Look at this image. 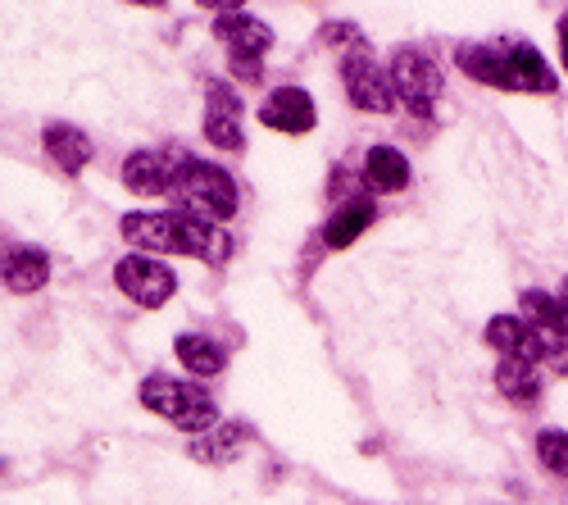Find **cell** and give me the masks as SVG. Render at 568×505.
Returning a JSON list of instances; mask_svg holds the SVG:
<instances>
[{
	"instance_id": "7c38bea8",
	"label": "cell",
	"mask_w": 568,
	"mask_h": 505,
	"mask_svg": "<svg viewBox=\"0 0 568 505\" xmlns=\"http://www.w3.org/2000/svg\"><path fill=\"white\" fill-rule=\"evenodd\" d=\"M0 283H6L14 296H32L51 283V255L41 246H10L0 255Z\"/></svg>"
},
{
	"instance_id": "30bf717a",
	"label": "cell",
	"mask_w": 568,
	"mask_h": 505,
	"mask_svg": "<svg viewBox=\"0 0 568 505\" xmlns=\"http://www.w3.org/2000/svg\"><path fill=\"white\" fill-rule=\"evenodd\" d=\"M260 119H264V128H277V132L301 137V132H310V128L318 123V110H314L310 91H301V87H277V91H268V101L260 105Z\"/></svg>"
},
{
	"instance_id": "ac0fdd59",
	"label": "cell",
	"mask_w": 568,
	"mask_h": 505,
	"mask_svg": "<svg viewBox=\"0 0 568 505\" xmlns=\"http://www.w3.org/2000/svg\"><path fill=\"white\" fill-rule=\"evenodd\" d=\"M373 219H377L373 201H342V205L333 210V219L323 223V246L346 251L351 242H359V238H364V228H368Z\"/></svg>"
},
{
	"instance_id": "e0dca14e",
	"label": "cell",
	"mask_w": 568,
	"mask_h": 505,
	"mask_svg": "<svg viewBox=\"0 0 568 505\" xmlns=\"http://www.w3.org/2000/svg\"><path fill=\"white\" fill-rule=\"evenodd\" d=\"M364 182L377 196H396L409 188V160L396 147H373L364 160Z\"/></svg>"
},
{
	"instance_id": "9a60e30c",
	"label": "cell",
	"mask_w": 568,
	"mask_h": 505,
	"mask_svg": "<svg viewBox=\"0 0 568 505\" xmlns=\"http://www.w3.org/2000/svg\"><path fill=\"white\" fill-rule=\"evenodd\" d=\"M496 387H500V396L514 401L518 410H532V405L541 401V387H546V383H541V364L500 355V364H496Z\"/></svg>"
},
{
	"instance_id": "d4e9b609",
	"label": "cell",
	"mask_w": 568,
	"mask_h": 505,
	"mask_svg": "<svg viewBox=\"0 0 568 505\" xmlns=\"http://www.w3.org/2000/svg\"><path fill=\"white\" fill-rule=\"evenodd\" d=\"M132 6H146V10H160V6H164V0H132Z\"/></svg>"
},
{
	"instance_id": "8992f818",
	"label": "cell",
	"mask_w": 568,
	"mask_h": 505,
	"mask_svg": "<svg viewBox=\"0 0 568 505\" xmlns=\"http://www.w3.org/2000/svg\"><path fill=\"white\" fill-rule=\"evenodd\" d=\"M342 87H346V97L355 110L364 114H396V87H392V73L387 69H377L364 51L346 55L342 60Z\"/></svg>"
},
{
	"instance_id": "277c9868",
	"label": "cell",
	"mask_w": 568,
	"mask_h": 505,
	"mask_svg": "<svg viewBox=\"0 0 568 505\" xmlns=\"http://www.w3.org/2000/svg\"><path fill=\"white\" fill-rule=\"evenodd\" d=\"M392 87H396V97L414 110V114H428L433 101L442 97V69L433 55H423L418 46H400V51L392 55Z\"/></svg>"
},
{
	"instance_id": "8fae6325",
	"label": "cell",
	"mask_w": 568,
	"mask_h": 505,
	"mask_svg": "<svg viewBox=\"0 0 568 505\" xmlns=\"http://www.w3.org/2000/svg\"><path fill=\"white\" fill-rule=\"evenodd\" d=\"M487 346H496L500 355H514V360H532L541 364L550 342L528 324L524 314H496L491 324H487Z\"/></svg>"
},
{
	"instance_id": "ffe728a7",
	"label": "cell",
	"mask_w": 568,
	"mask_h": 505,
	"mask_svg": "<svg viewBox=\"0 0 568 505\" xmlns=\"http://www.w3.org/2000/svg\"><path fill=\"white\" fill-rule=\"evenodd\" d=\"M173 351H178V360L186 364L192 374H201V378H214L223 364H227V355H223V346L219 342H210V337H201V333H182L178 342H173Z\"/></svg>"
},
{
	"instance_id": "d6986e66",
	"label": "cell",
	"mask_w": 568,
	"mask_h": 505,
	"mask_svg": "<svg viewBox=\"0 0 568 505\" xmlns=\"http://www.w3.org/2000/svg\"><path fill=\"white\" fill-rule=\"evenodd\" d=\"M246 446V428L242 424H214L210 433H196L192 442V461H205V465H232L236 455Z\"/></svg>"
},
{
	"instance_id": "603a6c76",
	"label": "cell",
	"mask_w": 568,
	"mask_h": 505,
	"mask_svg": "<svg viewBox=\"0 0 568 505\" xmlns=\"http://www.w3.org/2000/svg\"><path fill=\"white\" fill-rule=\"evenodd\" d=\"M196 6H201V10H214V14H236V10L246 6V0H196Z\"/></svg>"
},
{
	"instance_id": "7a4b0ae2",
	"label": "cell",
	"mask_w": 568,
	"mask_h": 505,
	"mask_svg": "<svg viewBox=\"0 0 568 505\" xmlns=\"http://www.w3.org/2000/svg\"><path fill=\"white\" fill-rule=\"evenodd\" d=\"M141 405L151 410V415L169 420L173 428L182 433H210L219 424V410L210 401V392L201 383H182V378H169V374H151L141 383Z\"/></svg>"
},
{
	"instance_id": "5b68a950",
	"label": "cell",
	"mask_w": 568,
	"mask_h": 505,
	"mask_svg": "<svg viewBox=\"0 0 568 505\" xmlns=\"http://www.w3.org/2000/svg\"><path fill=\"white\" fill-rule=\"evenodd\" d=\"M114 283H119V292H123L132 305H141V310H160V305H169L173 292H178L173 269L160 264V260H151V255H123V260L114 264Z\"/></svg>"
},
{
	"instance_id": "ba28073f",
	"label": "cell",
	"mask_w": 568,
	"mask_h": 505,
	"mask_svg": "<svg viewBox=\"0 0 568 505\" xmlns=\"http://www.w3.org/2000/svg\"><path fill=\"white\" fill-rule=\"evenodd\" d=\"M182 151L173 147H146V151H132L123 160V188L136 196H169L173 192V178L182 169Z\"/></svg>"
},
{
	"instance_id": "7402d4cb",
	"label": "cell",
	"mask_w": 568,
	"mask_h": 505,
	"mask_svg": "<svg viewBox=\"0 0 568 505\" xmlns=\"http://www.w3.org/2000/svg\"><path fill=\"white\" fill-rule=\"evenodd\" d=\"M355 37H359V28H355V23H327V28H323V41H333V46L355 41Z\"/></svg>"
},
{
	"instance_id": "5bb4252c",
	"label": "cell",
	"mask_w": 568,
	"mask_h": 505,
	"mask_svg": "<svg viewBox=\"0 0 568 505\" xmlns=\"http://www.w3.org/2000/svg\"><path fill=\"white\" fill-rule=\"evenodd\" d=\"M518 314H524L550 346H568V301L564 296L528 287L524 296H518Z\"/></svg>"
},
{
	"instance_id": "3957f363",
	"label": "cell",
	"mask_w": 568,
	"mask_h": 505,
	"mask_svg": "<svg viewBox=\"0 0 568 505\" xmlns=\"http://www.w3.org/2000/svg\"><path fill=\"white\" fill-rule=\"evenodd\" d=\"M169 196L178 201V210L196 214V219H210V223H227L236 214V182H232V173H223L219 164L192 160V155L182 160Z\"/></svg>"
},
{
	"instance_id": "cb8c5ba5",
	"label": "cell",
	"mask_w": 568,
	"mask_h": 505,
	"mask_svg": "<svg viewBox=\"0 0 568 505\" xmlns=\"http://www.w3.org/2000/svg\"><path fill=\"white\" fill-rule=\"evenodd\" d=\"M559 55H564V69H568V14L559 19Z\"/></svg>"
},
{
	"instance_id": "9c48e42d",
	"label": "cell",
	"mask_w": 568,
	"mask_h": 505,
	"mask_svg": "<svg viewBox=\"0 0 568 505\" xmlns=\"http://www.w3.org/2000/svg\"><path fill=\"white\" fill-rule=\"evenodd\" d=\"M214 37L223 41V51H227V60H264L268 55V46H273V32H268V23H260V19H251V14H219L214 19Z\"/></svg>"
},
{
	"instance_id": "44dd1931",
	"label": "cell",
	"mask_w": 568,
	"mask_h": 505,
	"mask_svg": "<svg viewBox=\"0 0 568 505\" xmlns=\"http://www.w3.org/2000/svg\"><path fill=\"white\" fill-rule=\"evenodd\" d=\"M537 461H541L555 478H568V433H559V428L537 433Z\"/></svg>"
},
{
	"instance_id": "52a82bcc",
	"label": "cell",
	"mask_w": 568,
	"mask_h": 505,
	"mask_svg": "<svg viewBox=\"0 0 568 505\" xmlns=\"http://www.w3.org/2000/svg\"><path fill=\"white\" fill-rule=\"evenodd\" d=\"M559 87V73L546 64V55L528 41H500V91H532L550 97Z\"/></svg>"
},
{
	"instance_id": "4fadbf2b",
	"label": "cell",
	"mask_w": 568,
	"mask_h": 505,
	"mask_svg": "<svg viewBox=\"0 0 568 505\" xmlns=\"http://www.w3.org/2000/svg\"><path fill=\"white\" fill-rule=\"evenodd\" d=\"M205 137L219 151H242L246 147V128H242V101L232 97L223 82L210 87V110H205Z\"/></svg>"
},
{
	"instance_id": "6da1fadb",
	"label": "cell",
	"mask_w": 568,
	"mask_h": 505,
	"mask_svg": "<svg viewBox=\"0 0 568 505\" xmlns=\"http://www.w3.org/2000/svg\"><path fill=\"white\" fill-rule=\"evenodd\" d=\"M119 233L128 246L155 251V255H192V260H214V264H223L232 255V238L223 228L210 219L186 214V210H169V214L132 210V214H123Z\"/></svg>"
},
{
	"instance_id": "2e32d148",
	"label": "cell",
	"mask_w": 568,
	"mask_h": 505,
	"mask_svg": "<svg viewBox=\"0 0 568 505\" xmlns=\"http://www.w3.org/2000/svg\"><path fill=\"white\" fill-rule=\"evenodd\" d=\"M41 147H45V155H51L64 173H82V169L91 164V155H97L91 137H87L82 128H73V123H45Z\"/></svg>"
}]
</instances>
